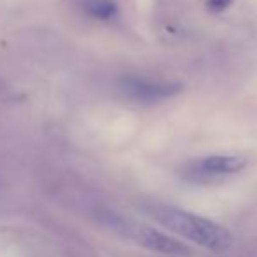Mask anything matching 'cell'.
I'll list each match as a JSON object with an SVG mask.
<instances>
[{"instance_id": "cell-1", "label": "cell", "mask_w": 257, "mask_h": 257, "mask_svg": "<svg viewBox=\"0 0 257 257\" xmlns=\"http://www.w3.org/2000/svg\"><path fill=\"white\" fill-rule=\"evenodd\" d=\"M144 212L170 233L210 252L224 254L233 247L234 238L226 227L198 213L159 201H146Z\"/></svg>"}, {"instance_id": "cell-2", "label": "cell", "mask_w": 257, "mask_h": 257, "mask_svg": "<svg viewBox=\"0 0 257 257\" xmlns=\"http://www.w3.org/2000/svg\"><path fill=\"white\" fill-rule=\"evenodd\" d=\"M105 224L121 236L133 240L135 243L142 245L153 252H158V254L172 257H189L193 254L186 243L166 234L165 231H159L144 222H139V220L126 219V217L115 215V213H105Z\"/></svg>"}, {"instance_id": "cell-3", "label": "cell", "mask_w": 257, "mask_h": 257, "mask_svg": "<svg viewBox=\"0 0 257 257\" xmlns=\"http://www.w3.org/2000/svg\"><path fill=\"white\" fill-rule=\"evenodd\" d=\"M247 166V159L238 154H212L186 163L180 177L189 184L208 186L238 175Z\"/></svg>"}, {"instance_id": "cell-4", "label": "cell", "mask_w": 257, "mask_h": 257, "mask_svg": "<svg viewBox=\"0 0 257 257\" xmlns=\"http://www.w3.org/2000/svg\"><path fill=\"white\" fill-rule=\"evenodd\" d=\"M119 88L130 100L140 103H158L175 96L182 86L179 82H161L139 75H128L119 81Z\"/></svg>"}, {"instance_id": "cell-5", "label": "cell", "mask_w": 257, "mask_h": 257, "mask_svg": "<svg viewBox=\"0 0 257 257\" xmlns=\"http://www.w3.org/2000/svg\"><path fill=\"white\" fill-rule=\"evenodd\" d=\"M86 11L98 20H110L117 14V6L114 0H86Z\"/></svg>"}, {"instance_id": "cell-6", "label": "cell", "mask_w": 257, "mask_h": 257, "mask_svg": "<svg viewBox=\"0 0 257 257\" xmlns=\"http://www.w3.org/2000/svg\"><path fill=\"white\" fill-rule=\"evenodd\" d=\"M233 4V0H206V6L212 13H222Z\"/></svg>"}]
</instances>
